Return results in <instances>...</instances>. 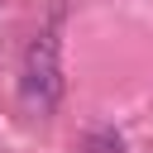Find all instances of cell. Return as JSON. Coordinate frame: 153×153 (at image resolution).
I'll use <instances>...</instances> for the list:
<instances>
[{"mask_svg": "<svg viewBox=\"0 0 153 153\" xmlns=\"http://www.w3.org/2000/svg\"><path fill=\"white\" fill-rule=\"evenodd\" d=\"M67 76H62V43L57 29H38L24 48V67H19V96L29 115H53L62 105Z\"/></svg>", "mask_w": 153, "mask_h": 153, "instance_id": "6da1fadb", "label": "cell"}, {"mask_svg": "<svg viewBox=\"0 0 153 153\" xmlns=\"http://www.w3.org/2000/svg\"><path fill=\"white\" fill-rule=\"evenodd\" d=\"M76 153H124V139H120L115 129H91Z\"/></svg>", "mask_w": 153, "mask_h": 153, "instance_id": "7a4b0ae2", "label": "cell"}]
</instances>
